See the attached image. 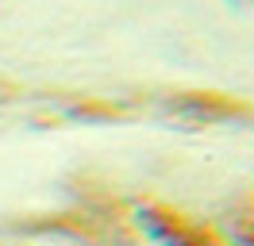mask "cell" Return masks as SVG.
<instances>
[{
    "instance_id": "obj_1",
    "label": "cell",
    "mask_w": 254,
    "mask_h": 246,
    "mask_svg": "<svg viewBox=\"0 0 254 246\" xmlns=\"http://www.w3.org/2000/svg\"><path fill=\"white\" fill-rule=\"evenodd\" d=\"M139 227L158 246H208V243H200L192 231H185L181 223H174L170 215H158V212H139Z\"/></svg>"
}]
</instances>
